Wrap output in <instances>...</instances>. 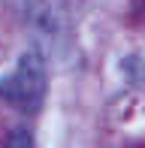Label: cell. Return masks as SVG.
I'll return each instance as SVG.
<instances>
[{"label": "cell", "mask_w": 145, "mask_h": 148, "mask_svg": "<svg viewBox=\"0 0 145 148\" xmlns=\"http://www.w3.org/2000/svg\"><path fill=\"white\" fill-rule=\"evenodd\" d=\"M6 142H9L12 148H18V145H34V136H30L27 130H15L9 139H6Z\"/></svg>", "instance_id": "cell-2"}, {"label": "cell", "mask_w": 145, "mask_h": 148, "mask_svg": "<svg viewBox=\"0 0 145 148\" xmlns=\"http://www.w3.org/2000/svg\"><path fill=\"white\" fill-rule=\"evenodd\" d=\"M49 94V70L39 51H24L6 76H0V97L9 106L36 112Z\"/></svg>", "instance_id": "cell-1"}]
</instances>
